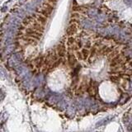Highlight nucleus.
I'll list each match as a JSON object with an SVG mask.
<instances>
[{
    "label": "nucleus",
    "mask_w": 132,
    "mask_h": 132,
    "mask_svg": "<svg viewBox=\"0 0 132 132\" xmlns=\"http://www.w3.org/2000/svg\"><path fill=\"white\" fill-rule=\"evenodd\" d=\"M75 56L77 57L78 60H82V59H83V54H82V51H79V50L75 51Z\"/></svg>",
    "instance_id": "f3484780"
},
{
    "label": "nucleus",
    "mask_w": 132,
    "mask_h": 132,
    "mask_svg": "<svg viewBox=\"0 0 132 132\" xmlns=\"http://www.w3.org/2000/svg\"><path fill=\"white\" fill-rule=\"evenodd\" d=\"M122 64H123V59L120 57V54H118L110 61V67L112 68V67H115L117 65H121Z\"/></svg>",
    "instance_id": "20e7f679"
},
{
    "label": "nucleus",
    "mask_w": 132,
    "mask_h": 132,
    "mask_svg": "<svg viewBox=\"0 0 132 132\" xmlns=\"http://www.w3.org/2000/svg\"><path fill=\"white\" fill-rule=\"evenodd\" d=\"M34 18L36 19V20H37L39 22H41V24H43V25H46V23H47V20H48V17H46V16L42 15V14L41 13H36L34 14Z\"/></svg>",
    "instance_id": "39448f33"
},
{
    "label": "nucleus",
    "mask_w": 132,
    "mask_h": 132,
    "mask_svg": "<svg viewBox=\"0 0 132 132\" xmlns=\"http://www.w3.org/2000/svg\"><path fill=\"white\" fill-rule=\"evenodd\" d=\"M35 20L34 17H31V16H27L22 21V24H23L25 27H28L29 25H31L32 22Z\"/></svg>",
    "instance_id": "6e6552de"
},
{
    "label": "nucleus",
    "mask_w": 132,
    "mask_h": 132,
    "mask_svg": "<svg viewBox=\"0 0 132 132\" xmlns=\"http://www.w3.org/2000/svg\"><path fill=\"white\" fill-rule=\"evenodd\" d=\"M57 54H59V56L60 58H63L64 55H65L66 53V47L64 45H59L57 47V50H56Z\"/></svg>",
    "instance_id": "423d86ee"
},
{
    "label": "nucleus",
    "mask_w": 132,
    "mask_h": 132,
    "mask_svg": "<svg viewBox=\"0 0 132 132\" xmlns=\"http://www.w3.org/2000/svg\"><path fill=\"white\" fill-rule=\"evenodd\" d=\"M42 8H44L45 9H46V10L49 11V12H52L53 10H54V4H50V3H49V2H46L42 4Z\"/></svg>",
    "instance_id": "1a4fd4ad"
},
{
    "label": "nucleus",
    "mask_w": 132,
    "mask_h": 132,
    "mask_svg": "<svg viewBox=\"0 0 132 132\" xmlns=\"http://www.w3.org/2000/svg\"><path fill=\"white\" fill-rule=\"evenodd\" d=\"M80 16H81V15H80V12H74V13H72L71 16H70V17H71V18H79Z\"/></svg>",
    "instance_id": "aec40b11"
},
{
    "label": "nucleus",
    "mask_w": 132,
    "mask_h": 132,
    "mask_svg": "<svg viewBox=\"0 0 132 132\" xmlns=\"http://www.w3.org/2000/svg\"><path fill=\"white\" fill-rule=\"evenodd\" d=\"M77 31H78V24L70 23V25L69 26L67 30H66V34L69 36H74V34H76Z\"/></svg>",
    "instance_id": "f03ea898"
},
{
    "label": "nucleus",
    "mask_w": 132,
    "mask_h": 132,
    "mask_svg": "<svg viewBox=\"0 0 132 132\" xmlns=\"http://www.w3.org/2000/svg\"><path fill=\"white\" fill-rule=\"evenodd\" d=\"M47 1L49 3H50V4H55L57 0H47Z\"/></svg>",
    "instance_id": "4be33fe9"
},
{
    "label": "nucleus",
    "mask_w": 132,
    "mask_h": 132,
    "mask_svg": "<svg viewBox=\"0 0 132 132\" xmlns=\"http://www.w3.org/2000/svg\"><path fill=\"white\" fill-rule=\"evenodd\" d=\"M88 93H89L90 95H94V93H95V90H94V87H93V86H89V87H88Z\"/></svg>",
    "instance_id": "6ab92c4d"
},
{
    "label": "nucleus",
    "mask_w": 132,
    "mask_h": 132,
    "mask_svg": "<svg viewBox=\"0 0 132 132\" xmlns=\"http://www.w3.org/2000/svg\"><path fill=\"white\" fill-rule=\"evenodd\" d=\"M62 60H63V59L60 58L59 59H57L56 61H54L52 64V65H51V69H55V68H57V67H59L61 63H62Z\"/></svg>",
    "instance_id": "dca6fc26"
},
{
    "label": "nucleus",
    "mask_w": 132,
    "mask_h": 132,
    "mask_svg": "<svg viewBox=\"0 0 132 132\" xmlns=\"http://www.w3.org/2000/svg\"><path fill=\"white\" fill-rule=\"evenodd\" d=\"M37 12H38V13H41V14H42V15L46 16V17H48V18L50 17V14H51L50 12L47 11L46 9H45L44 8H42V7H41V8L37 9Z\"/></svg>",
    "instance_id": "9d476101"
},
{
    "label": "nucleus",
    "mask_w": 132,
    "mask_h": 132,
    "mask_svg": "<svg viewBox=\"0 0 132 132\" xmlns=\"http://www.w3.org/2000/svg\"><path fill=\"white\" fill-rule=\"evenodd\" d=\"M77 60H78V59H77V57L75 56V54H68V62L69 64H70V66H74L75 64H76Z\"/></svg>",
    "instance_id": "0eeeda50"
},
{
    "label": "nucleus",
    "mask_w": 132,
    "mask_h": 132,
    "mask_svg": "<svg viewBox=\"0 0 132 132\" xmlns=\"http://www.w3.org/2000/svg\"><path fill=\"white\" fill-rule=\"evenodd\" d=\"M113 50H114V46H107L106 49L104 50L102 54H103V55H108V54H110L111 52H112Z\"/></svg>",
    "instance_id": "2eb2a0df"
},
{
    "label": "nucleus",
    "mask_w": 132,
    "mask_h": 132,
    "mask_svg": "<svg viewBox=\"0 0 132 132\" xmlns=\"http://www.w3.org/2000/svg\"><path fill=\"white\" fill-rule=\"evenodd\" d=\"M118 54H119V51L117 50H114L112 52H111L110 54L107 55V58H108L109 61H111L113 58H115L116 56H117Z\"/></svg>",
    "instance_id": "4468645a"
},
{
    "label": "nucleus",
    "mask_w": 132,
    "mask_h": 132,
    "mask_svg": "<svg viewBox=\"0 0 132 132\" xmlns=\"http://www.w3.org/2000/svg\"><path fill=\"white\" fill-rule=\"evenodd\" d=\"M70 23H75V24H79V21H78V18H71L70 21Z\"/></svg>",
    "instance_id": "412c9836"
},
{
    "label": "nucleus",
    "mask_w": 132,
    "mask_h": 132,
    "mask_svg": "<svg viewBox=\"0 0 132 132\" xmlns=\"http://www.w3.org/2000/svg\"><path fill=\"white\" fill-rule=\"evenodd\" d=\"M74 11H75V12H83L86 11V9L84 8L83 7H74Z\"/></svg>",
    "instance_id": "a211bd4d"
},
{
    "label": "nucleus",
    "mask_w": 132,
    "mask_h": 132,
    "mask_svg": "<svg viewBox=\"0 0 132 132\" xmlns=\"http://www.w3.org/2000/svg\"><path fill=\"white\" fill-rule=\"evenodd\" d=\"M81 51H82V54H83V59H84V60H87V59L89 58V55H90L89 49L84 47L81 50Z\"/></svg>",
    "instance_id": "9b49d317"
},
{
    "label": "nucleus",
    "mask_w": 132,
    "mask_h": 132,
    "mask_svg": "<svg viewBox=\"0 0 132 132\" xmlns=\"http://www.w3.org/2000/svg\"><path fill=\"white\" fill-rule=\"evenodd\" d=\"M109 79L115 83H119L120 81V77L118 74H111L109 77Z\"/></svg>",
    "instance_id": "f8f14e48"
},
{
    "label": "nucleus",
    "mask_w": 132,
    "mask_h": 132,
    "mask_svg": "<svg viewBox=\"0 0 132 132\" xmlns=\"http://www.w3.org/2000/svg\"><path fill=\"white\" fill-rule=\"evenodd\" d=\"M31 27H33L35 30H36L37 31L41 32V33H43V31H44V30H45L44 25H43V24H41V22H39L37 20H36V19H35V20L32 22Z\"/></svg>",
    "instance_id": "7ed1b4c3"
},
{
    "label": "nucleus",
    "mask_w": 132,
    "mask_h": 132,
    "mask_svg": "<svg viewBox=\"0 0 132 132\" xmlns=\"http://www.w3.org/2000/svg\"><path fill=\"white\" fill-rule=\"evenodd\" d=\"M75 42H76V41H75V38L73 36H69V37H68V40H67L66 45H67V46L70 47V46H72L73 45H74Z\"/></svg>",
    "instance_id": "ddd939ff"
},
{
    "label": "nucleus",
    "mask_w": 132,
    "mask_h": 132,
    "mask_svg": "<svg viewBox=\"0 0 132 132\" xmlns=\"http://www.w3.org/2000/svg\"><path fill=\"white\" fill-rule=\"evenodd\" d=\"M24 32L26 33V35L31 37L34 38L36 40H40L42 36V33L40 31H37L36 30H35L33 27H27L26 30L24 31Z\"/></svg>",
    "instance_id": "f257e3e1"
}]
</instances>
